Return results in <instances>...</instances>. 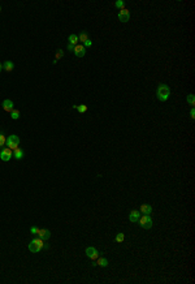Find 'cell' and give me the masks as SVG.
<instances>
[{"label":"cell","instance_id":"1","mask_svg":"<svg viewBox=\"0 0 195 284\" xmlns=\"http://www.w3.org/2000/svg\"><path fill=\"white\" fill-rule=\"evenodd\" d=\"M170 95V89L166 84H160L158 86V90H156V97L160 102H165L168 101V98Z\"/></svg>","mask_w":195,"mask_h":284},{"label":"cell","instance_id":"2","mask_svg":"<svg viewBox=\"0 0 195 284\" xmlns=\"http://www.w3.org/2000/svg\"><path fill=\"white\" fill-rule=\"evenodd\" d=\"M43 240L42 239H39V237H35V239H32L31 241L29 243V245H28V248H29V250L31 253H39L40 250L43 249Z\"/></svg>","mask_w":195,"mask_h":284},{"label":"cell","instance_id":"3","mask_svg":"<svg viewBox=\"0 0 195 284\" xmlns=\"http://www.w3.org/2000/svg\"><path fill=\"white\" fill-rule=\"evenodd\" d=\"M5 145H7V147H9L10 150H16L20 146V137L18 136H16V134H10L9 137L7 138Z\"/></svg>","mask_w":195,"mask_h":284},{"label":"cell","instance_id":"4","mask_svg":"<svg viewBox=\"0 0 195 284\" xmlns=\"http://www.w3.org/2000/svg\"><path fill=\"white\" fill-rule=\"evenodd\" d=\"M138 223L143 229H150L151 227H152V218H151L150 215L143 214V215H140Z\"/></svg>","mask_w":195,"mask_h":284},{"label":"cell","instance_id":"5","mask_svg":"<svg viewBox=\"0 0 195 284\" xmlns=\"http://www.w3.org/2000/svg\"><path fill=\"white\" fill-rule=\"evenodd\" d=\"M12 156H13V150H10L9 147H4L0 151V159L3 162H9Z\"/></svg>","mask_w":195,"mask_h":284},{"label":"cell","instance_id":"6","mask_svg":"<svg viewBox=\"0 0 195 284\" xmlns=\"http://www.w3.org/2000/svg\"><path fill=\"white\" fill-rule=\"evenodd\" d=\"M117 17H118V20H120L121 22H128V21L130 20V10L128 8L121 9L120 12H118Z\"/></svg>","mask_w":195,"mask_h":284},{"label":"cell","instance_id":"7","mask_svg":"<svg viewBox=\"0 0 195 284\" xmlns=\"http://www.w3.org/2000/svg\"><path fill=\"white\" fill-rule=\"evenodd\" d=\"M85 253H86V255H87L90 259H93V261H94V259H98V257H99V252H98V249L94 248V247L86 248Z\"/></svg>","mask_w":195,"mask_h":284},{"label":"cell","instance_id":"8","mask_svg":"<svg viewBox=\"0 0 195 284\" xmlns=\"http://www.w3.org/2000/svg\"><path fill=\"white\" fill-rule=\"evenodd\" d=\"M36 236L42 239L43 241H47L48 239L51 237V232H50V229H46V228H39L38 229V233H36Z\"/></svg>","mask_w":195,"mask_h":284},{"label":"cell","instance_id":"9","mask_svg":"<svg viewBox=\"0 0 195 284\" xmlns=\"http://www.w3.org/2000/svg\"><path fill=\"white\" fill-rule=\"evenodd\" d=\"M2 106H3V110L5 112H12L13 107H14V103H13V101H10V99H4Z\"/></svg>","mask_w":195,"mask_h":284},{"label":"cell","instance_id":"10","mask_svg":"<svg viewBox=\"0 0 195 284\" xmlns=\"http://www.w3.org/2000/svg\"><path fill=\"white\" fill-rule=\"evenodd\" d=\"M140 218V211L139 210H132L129 214V220L132 223H137Z\"/></svg>","mask_w":195,"mask_h":284},{"label":"cell","instance_id":"11","mask_svg":"<svg viewBox=\"0 0 195 284\" xmlns=\"http://www.w3.org/2000/svg\"><path fill=\"white\" fill-rule=\"evenodd\" d=\"M74 53L77 57H83L86 55V48L83 47V45H79V46H75L74 47Z\"/></svg>","mask_w":195,"mask_h":284},{"label":"cell","instance_id":"12","mask_svg":"<svg viewBox=\"0 0 195 284\" xmlns=\"http://www.w3.org/2000/svg\"><path fill=\"white\" fill-rule=\"evenodd\" d=\"M140 214H146V215H150L151 212H152V207H151V205L148 203H143V205H140Z\"/></svg>","mask_w":195,"mask_h":284},{"label":"cell","instance_id":"13","mask_svg":"<svg viewBox=\"0 0 195 284\" xmlns=\"http://www.w3.org/2000/svg\"><path fill=\"white\" fill-rule=\"evenodd\" d=\"M24 150L22 149H20V147H17L16 150H13V158L14 159H17V160H20V159H22L24 158Z\"/></svg>","mask_w":195,"mask_h":284},{"label":"cell","instance_id":"14","mask_svg":"<svg viewBox=\"0 0 195 284\" xmlns=\"http://www.w3.org/2000/svg\"><path fill=\"white\" fill-rule=\"evenodd\" d=\"M13 68H14V64L12 61H9V60H5L3 63V69L7 70V72H12Z\"/></svg>","mask_w":195,"mask_h":284},{"label":"cell","instance_id":"15","mask_svg":"<svg viewBox=\"0 0 195 284\" xmlns=\"http://www.w3.org/2000/svg\"><path fill=\"white\" fill-rule=\"evenodd\" d=\"M96 266H100V267H107L108 266V259L104 258V257H98V261L95 262Z\"/></svg>","mask_w":195,"mask_h":284},{"label":"cell","instance_id":"16","mask_svg":"<svg viewBox=\"0 0 195 284\" xmlns=\"http://www.w3.org/2000/svg\"><path fill=\"white\" fill-rule=\"evenodd\" d=\"M68 41H69L70 45L75 46V45L78 43V35H75V34H70V35L68 37Z\"/></svg>","mask_w":195,"mask_h":284},{"label":"cell","instance_id":"17","mask_svg":"<svg viewBox=\"0 0 195 284\" xmlns=\"http://www.w3.org/2000/svg\"><path fill=\"white\" fill-rule=\"evenodd\" d=\"M87 39H90V37H89V33L87 31H82L81 34L78 35V41H81V42H86Z\"/></svg>","mask_w":195,"mask_h":284},{"label":"cell","instance_id":"18","mask_svg":"<svg viewBox=\"0 0 195 284\" xmlns=\"http://www.w3.org/2000/svg\"><path fill=\"white\" fill-rule=\"evenodd\" d=\"M63 56H64V51L60 48V50H57V52H56V56H55V60H53V64H57V61L60 59H63Z\"/></svg>","mask_w":195,"mask_h":284},{"label":"cell","instance_id":"19","mask_svg":"<svg viewBox=\"0 0 195 284\" xmlns=\"http://www.w3.org/2000/svg\"><path fill=\"white\" fill-rule=\"evenodd\" d=\"M115 7L117 8V9H124V8H125V2H124V0H116V2H115Z\"/></svg>","mask_w":195,"mask_h":284},{"label":"cell","instance_id":"20","mask_svg":"<svg viewBox=\"0 0 195 284\" xmlns=\"http://www.w3.org/2000/svg\"><path fill=\"white\" fill-rule=\"evenodd\" d=\"M124 240H125V235H124L122 232L116 235V237H115V241L116 243H124Z\"/></svg>","mask_w":195,"mask_h":284},{"label":"cell","instance_id":"21","mask_svg":"<svg viewBox=\"0 0 195 284\" xmlns=\"http://www.w3.org/2000/svg\"><path fill=\"white\" fill-rule=\"evenodd\" d=\"M186 101H187L189 105L194 106V105H195V95H194V94H189L187 98H186Z\"/></svg>","mask_w":195,"mask_h":284},{"label":"cell","instance_id":"22","mask_svg":"<svg viewBox=\"0 0 195 284\" xmlns=\"http://www.w3.org/2000/svg\"><path fill=\"white\" fill-rule=\"evenodd\" d=\"M75 110H78L79 113H85L86 111H87V106L86 105H79V106L75 107Z\"/></svg>","mask_w":195,"mask_h":284},{"label":"cell","instance_id":"23","mask_svg":"<svg viewBox=\"0 0 195 284\" xmlns=\"http://www.w3.org/2000/svg\"><path fill=\"white\" fill-rule=\"evenodd\" d=\"M20 116H21V113H20V111H17V110H13L12 112H10V117H12L13 120L20 119Z\"/></svg>","mask_w":195,"mask_h":284},{"label":"cell","instance_id":"24","mask_svg":"<svg viewBox=\"0 0 195 284\" xmlns=\"http://www.w3.org/2000/svg\"><path fill=\"white\" fill-rule=\"evenodd\" d=\"M5 142H7V137L4 136V133H0V147L5 146Z\"/></svg>","mask_w":195,"mask_h":284},{"label":"cell","instance_id":"25","mask_svg":"<svg viewBox=\"0 0 195 284\" xmlns=\"http://www.w3.org/2000/svg\"><path fill=\"white\" fill-rule=\"evenodd\" d=\"M90 46H93V42H91V39H87L86 42H83V47H90Z\"/></svg>","mask_w":195,"mask_h":284},{"label":"cell","instance_id":"26","mask_svg":"<svg viewBox=\"0 0 195 284\" xmlns=\"http://www.w3.org/2000/svg\"><path fill=\"white\" fill-rule=\"evenodd\" d=\"M38 229H39L38 227H31V228H30V233H31V235H36V233H38Z\"/></svg>","mask_w":195,"mask_h":284},{"label":"cell","instance_id":"27","mask_svg":"<svg viewBox=\"0 0 195 284\" xmlns=\"http://www.w3.org/2000/svg\"><path fill=\"white\" fill-rule=\"evenodd\" d=\"M190 116H191V120H194V119H195V108H194V107L190 110Z\"/></svg>","mask_w":195,"mask_h":284},{"label":"cell","instance_id":"28","mask_svg":"<svg viewBox=\"0 0 195 284\" xmlns=\"http://www.w3.org/2000/svg\"><path fill=\"white\" fill-rule=\"evenodd\" d=\"M74 47H75V46H73V45H70V43H69V45H68V51H69V52L74 51Z\"/></svg>","mask_w":195,"mask_h":284},{"label":"cell","instance_id":"29","mask_svg":"<svg viewBox=\"0 0 195 284\" xmlns=\"http://www.w3.org/2000/svg\"><path fill=\"white\" fill-rule=\"evenodd\" d=\"M2 69H3V64H0V72H2Z\"/></svg>","mask_w":195,"mask_h":284},{"label":"cell","instance_id":"30","mask_svg":"<svg viewBox=\"0 0 195 284\" xmlns=\"http://www.w3.org/2000/svg\"><path fill=\"white\" fill-rule=\"evenodd\" d=\"M0 12H2V7H0Z\"/></svg>","mask_w":195,"mask_h":284}]
</instances>
